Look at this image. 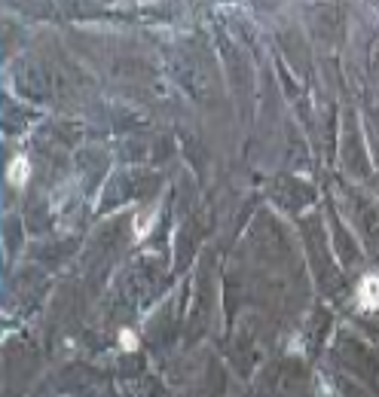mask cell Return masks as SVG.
Returning a JSON list of instances; mask_svg holds the SVG:
<instances>
[{"label":"cell","mask_w":379,"mask_h":397,"mask_svg":"<svg viewBox=\"0 0 379 397\" xmlns=\"http://www.w3.org/2000/svg\"><path fill=\"white\" fill-rule=\"evenodd\" d=\"M25 175H28V163H25V159H16V163L9 165V180H13V184H21Z\"/></svg>","instance_id":"obj_2"},{"label":"cell","mask_w":379,"mask_h":397,"mask_svg":"<svg viewBox=\"0 0 379 397\" xmlns=\"http://www.w3.org/2000/svg\"><path fill=\"white\" fill-rule=\"evenodd\" d=\"M358 303L361 309H376L379 306V278L376 275H364L358 284Z\"/></svg>","instance_id":"obj_1"},{"label":"cell","mask_w":379,"mask_h":397,"mask_svg":"<svg viewBox=\"0 0 379 397\" xmlns=\"http://www.w3.org/2000/svg\"><path fill=\"white\" fill-rule=\"evenodd\" d=\"M123 346H128V349H135V336H132V334H123Z\"/></svg>","instance_id":"obj_3"}]
</instances>
